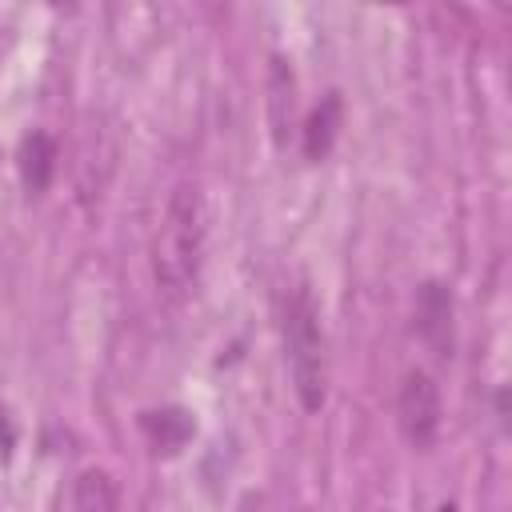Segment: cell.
I'll return each instance as SVG.
<instances>
[{
    "instance_id": "5b68a950",
    "label": "cell",
    "mask_w": 512,
    "mask_h": 512,
    "mask_svg": "<svg viewBox=\"0 0 512 512\" xmlns=\"http://www.w3.org/2000/svg\"><path fill=\"white\" fill-rule=\"evenodd\" d=\"M340 116H344V100L340 92H328L304 120V156L308 160H324L336 144V132H340Z\"/></svg>"
},
{
    "instance_id": "30bf717a",
    "label": "cell",
    "mask_w": 512,
    "mask_h": 512,
    "mask_svg": "<svg viewBox=\"0 0 512 512\" xmlns=\"http://www.w3.org/2000/svg\"><path fill=\"white\" fill-rule=\"evenodd\" d=\"M240 512H260V496H252V492H248V496H244V504H240Z\"/></svg>"
},
{
    "instance_id": "52a82bcc",
    "label": "cell",
    "mask_w": 512,
    "mask_h": 512,
    "mask_svg": "<svg viewBox=\"0 0 512 512\" xmlns=\"http://www.w3.org/2000/svg\"><path fill=\"white\" fill-rule=\"evenodd\" d=\"M56 172V140L48 132H28L20 144V180L28 192H44Z\"/></svg>"
},
{
    "instance_id": "277c9868",
    "label": "cell",
    "mask_w": 512,
    "mask_h": 512,
    "mask_svg": "<svg viewBox=\"0 0 512 512\" xmlns=\"http://www.w3.org/2000/svg\"><path fill=\"white\" fill-rule=\"evenodd\" d=\"M416 332L436 356H452V296L440 280L416 292Z\"/></svg>"
},
{
    "instance_id": "8fae6325",
    "label": "cell",
    "mask_w": 512,
    "mask_h": 512,
    "mask_svg": "<svg viewBox=\"0 0 512 512\" xmlns=\"http://www.w3.org/2000/svg\"><path fill=\"white\" fill-rule=\"evenodd\" d=\"M436 512H456V504H440V508H436Z\"/></svg>"
},
{
    "instance_id": "6da1fadb",
    "label": "cell",
    "mask_w": 512,
    "mask_h": 512,
    "mask_svg": "<svg viewBox=\"0 0 512 512\" xmlns=\"http://www.w3.org/2000/svg\"><path fill=\"white\" fill-rule=\"evenodd\" d=\"M208 240V212L200 184H176V192L164 204V216L152 232V276L164 292H184L204 260Z\"/></svg>"
},
{
    "instance_id": "ba28073f",
    "label": "cell",
    "mask_w": 512,
    "mask_h": 512,
    "mask_svg": "<svg viewBox=\"0 0 512 512\" xmlns=\"http://www.w3.org/2000/svg\"><path fill=\"white\" fill-rule=\"evenodd\" d=\"M120 492L104 468H84L72 484V512H116Z\"/></svg>"
},
{
    "instance_id": "3957f363",
    "label": "cell",
    "mask_w": 512,
    "mask_h": 512,
    "mask_svg": "<svg viewBox=\"0 0 512 512\" xmlns=\"http://www.w3.org/2000/svg\"><path fill=\"white\" fill-rule=\"evenodd\" d=\"M396 416H400V432L412 448H432V440L440 436V424H444V404H440V384L424 368L404 372L400 396H396Z\"/></svg>"
},
{
    "instance_id": "8992f818",
    "label": "cell",
    "mask_w": 512,
    "mask_h": 512,
    "mask_svg": "<svg viewBox=\"0 0 512 512\" xmlns=\"http://www.w3.org/2000/svg\"><path fill=\"white\" fill-rule=\"evenodd\" d=\"M140 428H144L152 452L176 456L188 444V436H192V416L184 408H160V412H144L140 416Z\"/></svg>"
},
{
    "instance_id": "7a4b0ae2",
    "label": "cell",
    "mask_w": 512,
    "mask_h": 512,
    "mask_svg": "<svg viewBox=\"0 0 512 512\" xmlns=\"http://www.w3.org/2000/svg\"><path fill=\"white\" fill-rule=\"evenodd\" d=\"M284 356L292 372V388L304 404V412H320L328 396V364H324V328H320V304L300 280L284 304Z\"/></svg>"
},
{
    "instance_id": "9c48e42d",
    "label": "cell",
    "mask_w": 512,
    "mask_h": 512,
    "mask_svg": "<svg viewBox=\"0 0 512 512\" xmlns=\"http://www.w3.org/2000/svg\"><path fill=\"white\" fill-rule=\"evenodd\" d=\"M288 120H292V72L284 68V60H272V124H276V140H284Z\"/></svg>"
}]
</instances>
